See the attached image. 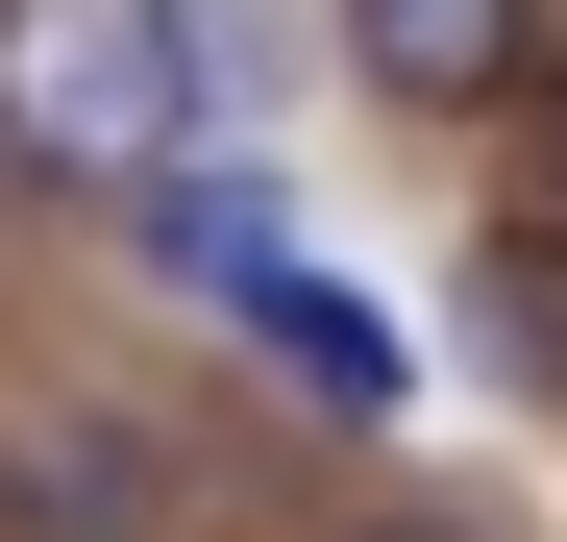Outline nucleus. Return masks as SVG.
I'll use <instances>...</instances> for the list:
<instances>
[{"instance_id": "nucleus-1", "label": "nucleus", "mask_w": 567, "mask_h": 542, "mask_svg": "<svg viewBox=\"0 0 567 542\" xmlns=\"http://www.w3.org/2000/svg\"><path fill=\"white\" fill-rule=\"evenodd\" d=\"M198 124V0H0V198H74L124 222Z\"/></svg>"}, {"instance_id": "nucleus-2", "label": "nucleus", "mask_w": 567, "mask_h": 542, "mask_svg": "<svg viewBox=\"0 0 567 542\" xmlns=\"http://www.w3.org/2000/svg\"><path fill=\"white\" fill-rule=\"evenodd\" d=\"M321 74L420 148H518L567 74V0H321Z\"/></svg>"}, {"instance_id": "nucleus-3", "label": "nucleus", "mask_w": 567, "mask_h": 542, "mask_svg": "<svg viewBox=\"0 0 567 542\" xmlns=\"http://www.w3.org/2000/svg\"><path fill=\"white\" fill-rule=\"evenodd\" d=\"M198 419L148 395H0V542H198Z\"/></svg>"}, {"instance_id": "nucleus-4", "label": "nucleus", "mask_w": 567, "mask_h": 542, "mask_svg": "<svg viewBox=\"0 0 567 542\" xmlns=\"http://www.w3.org/2000/svg\"><path fill=\"white\" fill-rule=\"evenodd\" d=\"M198 321H223V345H247V371L297 395L321 444H395V419H420V321L370 296V271H321V247H271V271H223Z\"/></svg>"}, {"instance_id": "nucleus-5", "label": "nucleus", "mask_w": 567, "mask_h": 542, "mask_svg": "<svg viewBox=\"0 0 567 542\" xmlns=\"http://www.w3.org/2000/svg\"><path fill=\"white\" fill-rule=\"evenodd\" d=\"M444 296H468V371H494L518 419H567V198H518L494 247L444 271Z\"/></svg>"}, {"instance_id": "nucleus-6", "label": "nucleus", "mask_w": 567, "mask_h": 542, "mask_svg": "<svg viewBox=\"0 0 567 542\" xmlns=\"http://www.w3.org/2000/svg\"><path fill=\"white\" fill-rule=\"evenodd\" d=\"M124 247L173 271V296H223V271H271V247H297V198H271V148H173L148 198H124Z\"/></svg>"}, {"instance_id": "nucleus-7", "label": "nucleus", "mask_w": 567, "mask_h": 542, "mask_svg": "<svg viewBox=\"0 0 567 542\" xmlns=\"http://www.w3.org/2000/svg\"><path fill=\"white\" fill-rule=\"evenodd\" d=\"M321 542H468V518H395V493H346V518H321Z\"/></svg>"}, {"instance_id": "nucleus-8", "label": "nucleus", "mask_w": 567, "mask_h": 542, "mask_svg": "<svg viewBox=\"0 0 567 542\" xmlns=\"http://www.w3.org/2000/svg\"><path fill=\"white\" fill-rule=\"evenodd\" d=\"M518 148H543V198H567V74H543V124H518Z\"/></svg>"}]
</instances>
